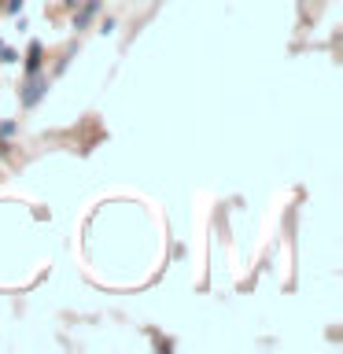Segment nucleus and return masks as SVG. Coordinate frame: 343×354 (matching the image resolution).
Returning a JSON list of instances; mask_svg holds the SVG:
<instances>
[{
    "label": "nucleus",
    "instance_id": "1",
    "mask_svg": "<svg viewBox=\"0 0 343 354\" xmlns=\"http://www.w3.org/2000/svg\"><path fill=\"white\" fill-rule=\"evenodd\" d=\"M41 89H44V81H41V78H34V81L26 85V93H22V103H34L37 96H41Z\"/></svg>",
    "mask_w": 343,
    "mask_h": 354
},
{
    "label": "nucleus",
    "instance_id": "2",
    "mask_svg": "<svg viewBox=\"0 0 343 354\" xmlns=\"http://www.w3.org/2000/svg\"><path fill=\"white\" fill-rule=\"evenodd\" d=\"M37 63H41V44H34V48H30V59H26V67L37 70Z\"/></svg>",
    "mask_w": 343,
    "mask_h": 354
}]
</instances>
